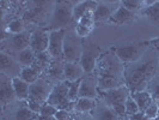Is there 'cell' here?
<instances>
[{"label": "cell", "mask_w": 159, "mask_h": 120, "mask_svg": "<svg viewBox=\"0 0 159 120\" xmlns=\"http://www.w3.org/2000/svg\"><path fill=\"white\" fill-rule=\"evenodd\" d=\"M159 73V46L153 42L139 60L132 64H126L125 80L130 94L143 91L150 80Z\"/></svg>", "instance_id": "1"}, {"label": "cell", "mask_w": 159, "mask_h": 120, "mask_svg": "<svg viewBox=\"0 0 159 120\" xmlns=\"http://www.w3.org/2000/svg\"><path fill=\"white\" fill-rule=\"evenodd\" d=\"M125 67L126 65L120 60L112 50H110L101 55L93 73L97 77H112L125 80Z\"/></svg>", "instance_id": "2"}, {"label": "cell", "mask_w": 159, "mask_h": 120, "mask_svg": "<svg viewBox=\"0 0 159 120\" xmlns=\"http://www.w3.org/2000/svg\"><path fill=\"white\" fill-rule=\"evenodd\" d=\"M77 2L78 1H56L49 22L50 31L67 29L72 23H74L73 8L77 5Z\"/></svg>", "instance_id": "3"}, {"label": "cell", "mask_w": 159, "mask_h": 120, "mask_svg": "<svg viewBox=\"0 0 159 120\" xmlns=\"http://www.w3.org/2000/svg\"><path fill=\"white\" fill-rule=\"evenodd\" d=\"M152 42H139V43H130L123 45L119 47L111 48V50L117 55L120 60L123 64H132L136 60H139L146 53V50L150 48Z\"/></svg>", "instance_id": "4"}, {"label": "cell", "mask_w": 159, "mask_h": 120, "mask_svg": "<svg viewBox=\"0 0 159 120\" xmlns=\"http://www.w3.org/2000/svg\"><path fill=\"white\" fill-rule=\"evenodd\" d=\"M101 55H102L101 48L95 41H92L90 37L83 39V53H81L79 63L83 66L85 74H90L95 72L96 65Z\"/></svg>", "instance_id": "5"}, {"label": "cell", "mask_w": 159, "mask_h": 120, "mask_svg": "<svg viewBox=\"0 0 159 120\" xmlns=\"http://www.w3.org/2000/svg\"><path fill=\"white\" fill-rule=\"evenodd\" d=\"M68 80H64L61 83H57L53 88L50 95L48 97L47 103L56 107L59 111H68L74 112V102H71L68 98V88H70Z\"/></svg>", "instance_id": "6"}, {"label": "cell", "mask_w": 159, "mask_h": 120, "mask_svg": "<svg viewBox=\"0 0 159 120\" xmlns=\"http://www.w3.org/2000/svg\"><path fill=\"white\" fill-rule=\"evenodd\" d=\"M83 53V39L75 34L74 28L67 29L64 41V60L66 63H79Z\"/></svg>", "instance_id": "7"}, {"label": "cell", "mask_w": 159, "mask_h": 120, "mask_svg": "<svg viewBox=\"0 0 159 120\" xmlns=\"http://www.w3.org/2000/svg\"><path fill=\"white\" fill-rule=\"evenodd\" d=\"M2 109V119L4 120H36L39 114L34 113L28 107L26 101H15L7 104Z\"/></svg>", "instance_id": "8"}, {"label": "cell", "mask_w": 159, "mask_h": 120, "mask_svg": "<svg viewBox=\"0 0 159 120\" xmlns=\"http://www.w3.org/2000/svg\"><path fill=\"white\" fill-rule=\"evenodd\" d=\"M55 85L56 84L54 82H52L49 78L42 74L34 84L30 85V91H29V98L28 100L36 101L41 104H44L48 101V97H49L52 90Z\"/></svg>", "instance_id": "9"}, {"label": "cell", "mask_w": 159, "mask_h": 120, "mask_svg": "<svg viewBox=\"0 0 159 120\" xmlns=\"http://www.w3.org/2000/svg\"><path fill=\"white\" fill-rule=\"evenodd\" d=\"M129 96H130V91L127 88V85L112 89L109 91H99V98L110 107L125 104Z\"/></svg>", "instance_id": "10"}, {"label": "cell", "mask_w": 159, "mask_h": 120, "mask_svg": "<svg viewBox=\"0 0 159 120\" xmlns=\"http://www.w3.org/2000/svg\"><path fill=\"white\" fill-rule=\"evenodd\" d=\"M66 31H67V29L49 31L48 53L53 56V59H62L64 60V41Z\"/></svg>", "instance_id": "11"}, {"label": "cell", "mask_w": 159, "mask_h": 120, "mask_svg": "<svg viewBox=\"0 0 159 120\" xmlns=\"http://www.w3.org/2000/svg\"><path fill=\"white\" fill-rule=\"evenodd\" d=\"M79 97L91 98V100H98L99 98V90L97 84V77L95 73L85 74L81 79L79 90Z\"/></svg>", "instance_id": "12"}, {"label": "cell", "mask_w": 159, "mask_h": 120, "mask_svg": "<svg viewBox=\"0 0 159 120\" xmlns=\"http://www.w3.org/2000/svg\"><path fill=\"white\" fill-rule=\"evenodd\" d=\"M0 70H1V74H5L6 77L13 79V78L20 76L23 66L11 55L2 52L0 54Z\"/></svg>", "instance_id": "13"}, {"label": "cell", "mask_w": 159, "mask_h": 120, "mask_svg": "<svg viewBox=\"0 0 159 120\" xmlns=\"http://www.w3.org/2000/svg\"><path fill=\"white\" fill-rule=\"evenodd\" d=\"M30 39H31V31H25L17 34V35H11L7 40H4V43L6 42L8 46V49L11 53L18 54L24 49L30 47Z\"/></svg>", "instance_id": "14"}, {"label": "cell", "mask_w": 159, "mask_h": 120, "mask_svg": "<svg viewBox=\"0 0 159 120\" xmlns=\"http://www.w3.org/2000/svg\"><path fill=\"white\" fill-rule=\"evenodd\" d=\"M48 46H49V32L47 30L39 28L31 31L30 48L36 54L47 52Z\"/></svg>", "instance_id": "15"}, {"label": "cell", "mask_w": 159, "mask_h": 120, "mask_svg": "<svg viewBox=\"0 0 159 120\" xmlns=\"http://www.w3.org/2000/svg\"><path fill=\"white\" fill-rule=\"evenodd\" d=\"M0 101H1V108L17 101V96L12 85V79L6 77L5 74H1L0 77Z\"/></svg>", "instance_id": "16"}, {"label": "cell", "mask_w": 159, "mask_h": 120, "mask_svg": "<svg viewBox=\"0 0 159 120\" xmlns=\"http://www.w3.org/2000/svg\"><path fill=\"white\" fill-rule=\"evenodd\" d=\"M43 76L54 82L55 84L61 83L65 80V60L62 59H54L52 64L48 66Z\"/></svg>", "instance_id": "17"}, {"label": "cell", "mask_w": 159, "mask_h": 120, "mask_svg": "<svg viewBox=\"0 0 159 120\" xmlns=\"http://www.w3.org/2000/svg\"><path fill=\"white\" fill-rule=\"evenodd\" d=\"M91 115L93 120H121L116 115V113L112 111L111 107L108 106L101 98L97 100L95 109L91 112Z\"/></svg>", "instance_id": "18"}, {"label": "cell", "mask_w": 159, "mask_h": 120, "mask_svg": "<svg viewBox=\"0 0 159 120\" xmlns=\"http://www.w3.org/2000/svg\"><path fill=\"white\" fill-rule=\"evenodd\" d=\"M95 25L96 23L95 19H93V12H89L88 15H85L81 19H79L75 23L74 30H75V34L79 36L80 39H86L91 34V31L93 30Z\"/></svg>", "instance_id": "19"}, {"label": "cell", "mask_w": 159, "mask_h": 120, "mask_svg": "<svg viewBox=\"0 0 159 120\" xmlns=\"http://www.w3.org/2000/svg\"><path fill=\"white\" fill-rule=\"evenodd\" d=\"M111 2H103V1H98V5L93 11V19L96 24H101L104 22H109V19L111 18L114 12L116 10L111 8Z\"/></svg>", "instance_id": "20"}, {"label": "cell", "mask_w": 159, "mask_h": 120, "mask_svg": "<svg viewBox=\"0 0 159 120\" xmlns=\"http://www.w3.org/2000/svg\"><path fill=\"white\" fill-rule=\"evenodd\" d=\"M138 15L127 10L126 7H123L121 4L119 5V7L116 8V11L114 12V15L111 18L109 19V23L117 24V25H122V24H127L129 22L135 21Z\"/></svg>", "instance_id": "21"}, {"label": "cell", "mask_w": 159, "mask_h": 120, "mask_svg": "<svg viewBox=\"0 0 159 120\" xmlns=\"http://www.w3.org/2000/svg\"><path fill=\"white\" fill-rule=\"evenodd\" d=\"M98 5V1H78L77 5L73 8V21L74 24L77 23L79 19H81L85 15H88L89 12H93L95 8Z\"/></svg>", "instance_id": "22"}, {"label": "cell", "mask_w": 159, "mask_h": 120, "mask_svg": "<svg viewBox=\"0 0 159 120\" xmlns=\"http://www.w3.org/2000/svg\"><path fill=\"white\" fill-rule=\"evenodd\" d=\"M85 76V71L80 63H66L65 61V80L75 82Z\"/></svg>", "instance_id": "23"}, {"label": "cell", "mask_w": 159, "mask_h": 120, "mask_svg": "<svg viewBox=\"0 0 159 120\" xmlns=\"http://www.w3.org/2000/svg\"><path fill=\"white\" fill-rule=\"evenodd\" d=\"M12 85H13V90H15L18 101H26L29 98V91H30L29 83L24 82L19 77H16L12 79Z\"/></svg>", "instance_id": "24"}, {"label": "cell", "mask_w": 159, "mask_h": 120, "mask_svg": "<svg viewBox=\"0 0 159 120\" xmlns=\"http://www.w3.org/2000/svg\"><path fill=\"white\" fill-rule=\"evenodd\" d=\"M130 95L134 98V101L136 102V104L139 106L140 112H143V113L145 112V111L150 107V104L154 101V100L152 98V96L150 95V93L146 91V90H143V91H138V93L130 94Z\"/></svg>", "instance_id": "25"}, {"label": "cell", "mask_w": 159, "mask_h": 120, "mask_svg": "<svg viewBox=\"0 0 159 120\" xmlns=\"http://www.w3.org/2000/svg\"><path fill=\"white\" fill-rule=\"evenodd\" d=\"M16 55H17L16 60L22 65L23 67H30V66H32V65L35 64L36 53H35L30 47L24 49L22 52H19Z\"/></svg>", "instance_id": "26"}, {"label": "cell", "mask_w": 159, "mask_h": 120, "mask_svg": "<svg viewBox=\"0 0 159 120\" xmlns=\"http://www.w3.org/2000/svg\"><path fill=\"white\" fill-rule=\"evenodd\" d=\"M97 100H91V98H85V97H79L74 102V112L79 113H91L96 107Z\"/></svg>", "instance_id": "27"}, {"label": "cell", "mask_w": 159, "mask_h": 120, "mask_svg": "<svg viewBox=\"0 0 159 120\" xmlns=\"http://www.w3.org/2000/svg\"><path fill=\"white\" fill-rule=\"evenodd\" d=\"M41 76H42L41 71H39L34 66H30V67H23L19 78H22L24 82H26V83H29L31 85V84H34L36 80L40 78Z\"/></svg>", "instance_id": "28"}, {"label": "cell", "mask_w": 159, "mask_h": 120, "mask_svg": "<svg viewBox=\"0 0 159 120\" xmlns=\"http://www.w3.org/2000/svg\"><path fill=\"white\" fill-rule=\"evenodd\" d=\"M140 13L150 18L154 23H159V1H156L153 5L145 7Z\"/></svg>", "instance_id": "29"}, {"label": "cell", "mask_w": 159, "mask_h": 120, "mask_svg": "<svg viewBox=\"0 0 159 120\" xmlns=\"http://www.w3.org/2000/svg\"><path fill=\"white\" fill-rule=\"evenodd\" d=\"M120 4L134 13L141 12L145 8V0H125V1H121Z\"/></svg>", "instance_id": "30"}, {"label": "cell", "mask_w": 159, "mask_h": 120, "mask_svg": "<svg viewBox=\"0 0 159 120\" xmlns=\"http://www.w3.org/2000/svg\"><path fill=\"white\" fill-rule=\"evenodd\" d=\"M6 30L8 34L11 35H17V34H20V32L25 31V26H24V21L22 18H16V19H12L6 26Z\"/></svg>", "instance_id": "31"}, {"label": "cell", "mask_w": 159, "mask_h": 120, "mask_svg": "<svg viewBox=\"0 0 159 120\" xmlns=\"http://www.w3.org/2000/svg\"><path fill=\"white\" fill-rule=\"evenodd\" d=\"M146 91L150 93V95L152 96V98L154 101L159 100V73L150 80V83L147 84Z\"/></svg>", "instance_id": "32"}, {"label": "cell", "mask_w": 159, "mask_h": 120, "mask_svg": "<svg viewBox=\"0 0 159 120\" xmlns=\"http://www.w3.org/2000/svg\"><path fill=\"white\" fill-rule=\"evenodd\" d=\"M83 79V78H81ZM81 79L75 80V82H71L70 83V88H68V98L71 102H75L79 98V90L80 84H81Z\"/></svg>", "instance_id": "33"}, {"label": "cell", "mask_w": 159, "mask_h": 120, "mask_svg": "<svg viewBox=\"0 0 159 120\" xmlns=\"http://www.w3.org/2000/svg\"><path fill=\"white\" fill-rule=\"evenodd\" d=\"M125 107H126V115L128 117H132L134 114H138L140 113V109H139V106L136 104V102L134 101V98L132 97V95L129 96L125 103Z\"/></svg>", "instance_id": "34"}, {"label": "cell", "mask_w": 159, "mask_h": 120, "mask_svg": "<svg viewBox=\"0 0 159 120\" xmlns=\"http://www.w3.org/2000/svg\"><path fill=\"white\" fill-rule=\"evenodd\" d=\"M158 112H159L158 102H157V101H153V102L150 104V107L143 112V114H145V117L148 120H154L157 118V115H158Z\"/></svg>", "instance_id": "35"}, {"label": "cell", "mask_w": 159, "mask_h": 120, "mask_svg": "<svg viewBox=\"0 0 159 120\" xmlns=\"http://www.w3.org/2000/svg\"><path fill=\"white\" fill-rule=\"evenodd\" d=\"M59 112V109L54 107V106H52V104L49 103H46L42 106V108H41V112L39 115H47V117H50V115H56V113Z\"/></svg>", "instance_id": "36"}, {"label": "cell", "mask_w": 159, "mask_h": 120, "mask_svg": "<svg viewBox=\"0 0 159 120\" xmlns=\"http://www.w3.org/2000/svg\"><path fill=\"white\" fill-rule=\"evenodd\" d=\"M26 103H28V107L31 109L32 112L36 113V114H40L41 108H42V106H43V104L39 103V102H36V101H31V100H28V101H26Z\"/></svg>", "instance_id": "37"}, {"label": "cell", "mask_w": 159, "mask_h": 120, "mask_svg": "<svg viewBox=\"0 0 159 120\" xmlns=\"http://www.w3.org/2000/svg\"><path fill=\"white\" fill-rule=\"evenodd\" d=\"M37 120H57L55 115H50V117H47V115H39L37 117Z\"/></svg>", "instance_id": "38"}, {"label": "cell", "mask_w": 159, "mask_h": 120, "mask_svg": "<svg viewBox=\"0 0 159 120\" xmlns=\"http://www.w3.org/2000/svg\"><path fill=\"white\" fill-rule=\"evenodd\" d=\"M157 102H158V104H159V100H158V101H157Z\"/></svg>", "instance_id": "39"}, {"label": "cell", "mask_w": 159, "mask_h": 120, "mask_svg": "<svg viewBox=\"0 0 159 120\" xmlns=\"http://www.w3.org/2000/svg\"><path fill=\"white\" fill-rule=\"evenodd\" d=\"M123 120H128V119H123Z\"/></svg>", "instance_id": "40"}, {"label": "cell", "mask_w": 159, "mask_h": 120, "mask_svg": "<svg viewBox=\"0 0 159 120\" xmlns=\"http://www.w3.org/2000/svg\"><path fill=\"white\" fill-rule=\"evenodd\" d=\"M36 120H37V119H36Z\"/></svg>", "instance_id": "41"}]
</instances>
